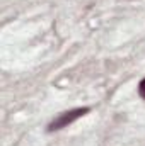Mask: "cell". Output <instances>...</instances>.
<instances>
[{"instance_id": "cell-1", "label": "cell", "mask_w": 145, "mask_h": 146, "mask_svg": "<svg viewBox=\"0 0 145 146\" xmlns=\"http://www.w3.org/2000/svg\"><path fill=\"white\" fill-rule=\"evenodd\" d=\"M89 112H91V107H75V109L65 110V112L58 114V115L48 124L46 131H48V133L60 131V129H63V127H67V126L73 124L77 119H80L82 115H85V114H89Z\"/></svg>"}, {"instance_id": "cell-2", "label": "cell", "mask_w": 145, "mask_h": 146, "mask_svg": "<svg viewBox=\"0 0 145 146\" xmlns=\"http://www.w3.org/2000/svg\"><path fill=\"white\" fill-rule=\"evenodd\" d=\"M138 95L145 100V78H142L140 83H138Z\"/></svg>"}]
</instances>
